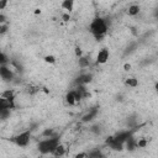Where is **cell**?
<instances>
[{"mask_svg":"<svg viewBox=\"0 0 158 158\" xmlns=\"http://www.w3.org/2000/svg\"><path fill=\"white\" fill-rule=\"evenodd\" d=\"M107 30H109V25L104 17H95L89 25V31L95 37L96 41H101L104 36L107 33Z\"/></svg>","mask_w":158,"mask_h":158,"instance_id":"6da1fadb","label":"cell"},{"mask_svg":"<svg viewBox=\"0 0 158 158\" xmlns=\"http://www.w3.org/2000/svg\"><path fill=\"white\" fill-rule=\"evenodd\" d=\"M60 142L59 136L54 135L51 137H44L43 139H41L37 144V149L41 154H52V152L54 151V148L57 147V144Z\"/></svg>","mask_w":158,"mask_h":158,"instance_id":"7a4b0ae2","label":"cell"},{"mask_svg":"<svg viewBox=\"0 0 158 158\" xmlns=\"http://www.w3.org/2000/svg\"><path fill=\"white\" fill-rule=\"evenodd\" d=\"M31 136H32V132H31L30 130H26V131H23V132H20L19 135H16V136L12 138V141H14V143H15L17 147L23 148V147H27V146H28V143H30V141H31Z\"/></svg>","mask_w":158,"mask_h":158,"instance_id":"3957f363","label":"cell"},{"mask_svg":"<svg viewBox=\"0 0 158 158\" xmlns=\"http://www.w3.org/2000/svg\"><path fill=\"white\" fill-rule=\"evenodd\" d=\"M0 78L4 81H12L15 78V72L11 67H9L7 64L0 65Z\"/></svg>","mask_w":158,"mask_h":158,"instance_id":"277c9868","label":"cell"},{"mask_svg":"<svg viewBox=\"0 0 158 158\" xmlns=\"http://www.w3.org/2000/svg\"><path fill=\"white\" fill-rule=\"evenodd\" d=\"M110 58V52L107 48H101L98 54H96V59H95V63L96 64H105Z\"/></svg>","mask_w":158,"mask_h":158,"instance_id":"5b68a950","label":"cell"},{"mask_svg":"<svg viewBox=\"0 0 158 158\" xmlns=\"http://www.w3.org/2000/svg\"><path fill=\"white\" fill-rule=\"evenodd\" d=\"M91 81H93V74L91 73H80L75 79L77 85H88Z\"/></svg>","mask_w":158,"mask_h":158,"instance_id":"8992f818","label":"cell"},{"mask_svg":"<svg viewBox=\"0 0 158 158\" xmlns=\"http://www.w3.org/2000/svg\"><path fill=\"white\" fill-rule=\"evenodd\" d=\"M132 133H133V131H132V130L120 131V132H117V133L114 136V141H115V142H117V143L123 144V143H125V141H126V139H127Z\"/></svg>","mask_w":158,"mask_h":158,"instance_id":"52a82bcc","label":"cell"},{"mask_svg":"<svg viewBox=\"0 0 158 158\" xmlns=\"http://www.w3.org/2000/svg\"><path fill=\"white\" fill-rule=\"evenodd\" d=\"M99 114V109L98 107H93V109H89V111H86L83 116H81V122L86 123V122H91L94 118H96Z\"/></svg>","mask_w":158,"mask_h":158,"instance_id":"ba28073f","label":"cell"},{"mask_svg":"<svg viewBox=\"0 0 158 158\" xmlns=\"http://www.w3.org/2000/svg\"><path fill=\"white\" fill-rule=\"evenodd\" d=\"M123 148H126V149L130 151V152H133V151L137 148V138L133 136V133L125 141V143H123Z\"/></svg>","mask_w":158,"mask_h":158,"instance_id":"9c48e42d","label":"cell"},{"mask_svg":"<svg viewBox=\"0 0 158 158\" xmlns=\"http://www.w3.org/2000/svg\"><path fill=\"white\" fill-rule=\"evenodd\" d=\"M60 7L65 11V12H72L74 9V0H63L60 4Z\"/></svg>","mask_w":158,"mask_h":158,"instance_id":"30bf717a","label":"cell"},{"mask_svg":"<svg viewBox=\"0 0 158 158\" xmlns=\"http://www.w3.org/2000/svg\"><path fill=\"white\" fill-rule=\"evenodd\" d=\"M0 107H4V109H15L16 105H15V101H11V100H7L2 96H0Z\"/></svg>","mask_w":158,"mask_h":158,"instance_id":"8fae6325","label":"cell"},{"mask_svg":"<svg viewBox=\"0 0 158 158\" xmlns=\"http://www.w3.org/2000/svg\"><path fill=\"white\" fill-rule=\"evenodd\" d=\"M0 96L5 98V99H7V100L15 101V99H16V93H15L14 89H6V90H4V91L0 94Z\"/></svg>","mask_w":158,"mask_h":158,"instance_id":"7c38bea8","label":"cell"},{"mask_svg":"<svg viewBox=\"0 0 158 158\" xmlns=\"http://www.w3.org/2000/svg\"><path fill=\"white\" fill-rule=\"evenodd\" d=\"M65 149H67L65 146L59 142V143L57 144V147L54 148V151L52 152V156H54V157H62V156L65 154Z\"/></svg>","mask_w":158,"mask_h":158,"instance_id":"4fadbf2b","label":"cell"},{"mask_svg":"<svg viewBox=\"0 0 158 158\" xmlns=\"http://www.w3.org/2000/svg\"><path fill=\"white\" fill-rule=\"evenodd\" d=\"M64 99H65V102H67L68 105H70V106H73V105H75V104H77V100H75V94H74V90H69V91H68V93L65 94Z\"/></svg>","mask_w":158,"mask_h":158,"instance_id":"5bb4252c","label":"cell"},{"mask_svg":"<svg viewBox=\"0 0 158 158\" xmlns=\"http://www.w3.org/2000/svg\"><path fill=\"white\" fill-rule=\"evenodd\" d=\"M78 65H79V68H81V69L89 68V65H90V59H89V57H85V56L79 57V58H78Z\"/></svg>","mask_w":158,"mask_h":158,"instance_id":"9a60e30c","label":"cell"},{"mask_svg":"<svg viewBox=\"0 0 158 158\" xmlns=\"http://www.w3.org/2000/svg\"><path fill=\"white\" fill-rule=\"evenodd\" d=\"M139 11H141V7H139V5H137V4L130 5L128 9H127L128 16H137V15L139 14Z\"/></svg>","mask_w":158,"mask_h":158,"instance_id":"2e32d148","label":"cell"},{"mask_svg":"<svg viewBox=\"0 0 158 158\" xmlns=\"http://www.w3.org/2000/svg\"><path fill=\"white\" fill-rule=\"evenodd\" d=\"M125 85L128 88H137L138 86V79H136L135 77H128L125 79Z\"/></svg>","mask_w":158,"mask_h":158,"instance_id":"e0dca14e","label":"cell"},{"mask_svg":"<svg viewBox=\"0 0 158 158\" xmlns=\"http://www.w3.org/2000/svg\"><path fill=\"white\" fill-rule=\"evenodd\" d=\"M88 157L89 158H101V157H104V153L100 149H93V151L88 152Z\"/></svg>","mask_w":158,"mask_h":158,"instance_id":"ac0fdd59","label":"cell"},{"mask_svg":"<svg viewBox=\"0 0 158 158\" xmlns=\"http://www.w3.org/2000/svg\"><path fill=\"white\" fill-rule=\"evenodd\" d=\"M11 115V109H4L0 107V120H6Z\"/></svg>","mask_w":158,"mask_h":158,"instance_id":"d6986e66","label":"cell"},{"mask_svg":"<svg viewBox=\"0 0 158 158\" xmlns=\"http://www.w3.org/2000/svg\"><path fill=\"white\" fill-rule=\"evenodd\" d=\"M43 60L47 63V64H54L57 62V58L53 56V54H47L43 57Z\"/></svg>","mask_w":158,"mask_h":158,"instance_id":"ffe728a7","label":"cell"},{"mask_svg":"<svg viewBox=\"0 0 158 158\" xmlns=\"http://www.w3.org/2000/svg\"><path fill=\"white\" fill-rule=\"evenodd\" d=\"M40 91V88L38 86H35V85H28L27 88H26V93L28 94V95H33V94H36V93H38Z\"/></svg>","mask_w":158,"mask_h":158,"instance_id":"44dd1931","label":"cell"},{"mask_svg":"<svg viewBox=\"0 0 158 158\" xmlns=\"http://www.w3.org/2000/svg\"><path fill=\"white\" fill-rule=\"evenodd\" d=\"M56 135V132H54V130L53 128H44L43 131H42V133H41V136L44 138V137H51V136H54Z\"/></svg>","mask_w":158,"mask_h":158,"instance_id":"7402d4cb","label":"cell"},{"mask_svg":"<svg viewBox=\"0 0 158 158\" xmlns=\"http://www.w3.org/2000/svg\"><path fill=\"white\" fill-rule=\"evenodd\" d=\"M90 131H91L94 135H100V133H101V131H102V128H101V125H99V123H95V125H93V126L90 127Z\"/></svg>","mask_w":158,"mask_h":158,"instance_id":"603a6c76","label":"cell"},{"mask_svg":"<svg viewBox=\"0 0 158 158\" xmlns=\"http://www.w3.org/2000/svg\"><path fill=\"white\" fill-rule=\"evenodd\" d=\"M148 144V141L146 138H138L137 139V148H146Z\"/></svg>","mask_w":158,"mask_h":158,"instance_id":"cb8c5ba5","label":"cell"},{"mask_svg":"<svg viewBox=\"0 0 158 158\" xmlns=\"http://www.w3.org/2000/svg\"><path fill=\"white\" fill-rule=\"evenodd\" d=\"M9 57L4 53V52H1L0 51V65H4V64H7L9 63Z\"/></svg>","mask_w":158,"mask_h":158,"instance_id":"d4e9b609","label":"cell"},{"mask_svg":"<svg viewBox=\"0 0 158 158\" xmlns=\"http://www.w3.org/2000/svg\"><path fill=\"white\" fill-rule=\"evenodd\" d=\"M9 31V23H0V35H5Z\"/></svg>","mask_w":158,"mask_h":158,"instance_id":"484cf974","label":"cell"},{"mask_svg":"<svg viewBox=\"0 0 158 158\" xmlns=\"http://www.w3.org/2000/svg\"><path fill=\"white\" fill-rule=\"evenodd\" d=\"M74 54H75L77 58H79V57L83 56V51H81V48H80L79 46H77V47L74 48Z\"/></svg>","mask_w":158,"mask_h":158,"instance_id":"4316f807","label":"cell"},{"mask_svg":"<svg viewBox=\"0 0 158 158\" xmlns=\"http://www.w3.org/2000/svg\"><path fill=\"white\" fill-rule=\"evenodd\" d=\"M7 4H9V0H0V11L4 10V9H6Z\"/></svg>","mask_w":158,"mask_h":158,"instance_id":"83f0119b","label":"cell"},{"mask_svg":"<svg viewBox=\"0 0 158 158\" xmlns=\"http://www.w3.org/2000/svg\"><path fill=\"white\" fill-rule=\"evenodd\" d=\"M62 20H63V21H69V20H70V14H69V12H64V14L62 15Z\"/></svg>","mask_w":158,"mask_h":158,"instance_id":"f1b7e54d","label":"cell"},{"mask_svg":"<svg viewBox=\"0 0 158 158\" xmlns=\"http://www.w3.org/2000/svg\"><path fill=\"white\" fill-rule=\"evenodd\" d=\"M6 22H7V17H6V15L0 14V23H6Z\"/></svg>","mask_w":158,"mask_h":158,"instance_id":"f546056e","label":"cell"},{"mask_svg":"<svg viewBox=\"0 0 158 158\" xmlns=\"http://www.w3.org/2000/svg\"><path fill=\"white\" fill-rule=\"evenodd\" d=\"M131 68H132V65H131L130 63H125V64H123V70H125V72H130Z\"/></svg>","mask_w":158,"mask_h":158,"instance_id":"4dcf8cb0","label":"cell"},{"mask_svg":"<svg viewBox=\"0 0 158 158\" xmlns=\"http://www.w3.org/2000/svg\"><path fill=\"white\" fill-rule=\"evenodd\" d=\"M75 157H88V153H78V154H75Z\"/></svg>","mask_w":158,"mask_h":158,"instance_id":"1f68e13d","label":"cell"},{"mask_svg":"<svg viewBox=\"0 0 158 158\" xmlns=\"http://www.w3.org/2000/svg\"><path fill=\"white\" fill-rule=\"evenodd\" d=\"M35 14L37 15V14H41V10L40 9H36V11H35Z\"/></svg>","mask_w":158,"mask_h":158,"instance_id":"d6a6232c","label":"cell"}]
</instances>
